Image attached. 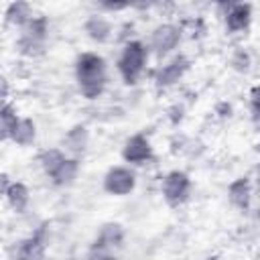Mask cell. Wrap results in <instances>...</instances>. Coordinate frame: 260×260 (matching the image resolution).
Masks as SVG:
<instances>
[{
    "label": "cell",
    "instance_id": "obj_1",
    "mask_svg": "<svg viewBox=\"0 0 260 260\" xmlns=\"http://www.w3.org/2000/svg\"><path fill=\"white\" fill-rule=\"evenodd\" d=\"M75 81L85 100H98L108 85V61L95 51H83L75 59Z\"/></svg>",
    "mask_w": 260,
    "mask_h": 260
},
{
    "label": "cell",
    "instance_id": "obj_2",
    "mask_svg": "<svg viewBox=\"0 0 260 260\" xmlns=\"http://www.w3.org/2000/svg\"><path fill=\"white\" fill-rule=\"evenodd\" d=\"M148 59H150V53H148V47L144 41L130 39V41L122 43L120 55L116 59V69H118L122 81L128 85L138 83L140 77L146 73Z\"/></svg>",
    "mask_w": 260,
    "mask_h": 260
},
{
    "label": "cell",
    "instance_id": "obj_3",
    "mask_svg": "<svg viewBox=\"0 0 260 260\" xmlns=\"http://www.w3.org/2000/svg\"><path fill=\"white\" fill-rule=\"evenodd\" d=\"M181 41H183V26L181 24H177V22H158L150 30L146 47H148L150 55H154L158 59H167L177 51Z\"/></svg>",
    "mask_w": 260,
    "mask_h": 260
},
{
    "label": "cell",
    "instance_id": "obj_4",
    "mask_svg": "<svg viewBox=\"0 0 260 260\" xmlns=\"http://www.w3.org/2000/svg\"><path fill=\"white\" fill-rule=\"evenodd\" d=\"M49 35V22L45 16L35 14L22 28H20V37H18V51L26 57H35L39 53H43L45 47V39Z\"/></svg>",
    "mask_w": 260,
    "mask_h": 260
},
{
    "label": "cell",
    "instance_id": "obj_5",
    "mask_svg": "<svg viewBox=\"0 0 260 260\" xmlns=\"http://www.w3.org/2000/svg\"><path fill=\"white\" fill-rule=\"evenodd\" d=\"M191 189H193V183L185 171L175 169V171H169L160 179V195L171 207L183 205L191 197Z\"/></svg>",
    "mask_w": 260,
    "mask_h": 260
},
{
    "label": "cell",
    "instance_id": "obj_6",
    "mask_svg": "<svg viewBox=\"0 0 260 260\" xmlns=\"http://www.w3.org/2000/svg\"><path fill=\"white\" fill-rule=\"evenodd\" d=\"M102 187L108 195L114 197H126L136 189V173L128 165H116L110 167L104 175Z\"/></svg>",
    "mask_w": 260,
    "mask_h": 260
},
{
    "label": "cell",
    "instance_id": "obj_7",
    "mask_svg": "<svg viewBox=\"0 0 260 260\" xmlns=\"http://www.w3.org/2000/svg\"><path fill=\"white\" fill-rule=\"evenodd\" d=\"M189 69V59L183 53H173L158 67L152 69V81L156 87H171L179 83Z\"/></svg>",
    "mask_w": 260,
    "mask_h": 260
},
{
    "label": "cell",
    "instance_id": "obj_8",
    "mask_svg": "<svg viewBox=\"0 0 260 260\" xmlns=\"http://www.w3.org/2000/svg\"><path fill=\"white\" fill-rule=\"evenodd\" d=\"M120 154H122V160L128 167H140V165H146L152 158V144H150L148 136L132 134L124 140Z\"/></svg>",
    "mask_w": 260,
    "mask_h": 260
},
{
    "label": "cell",
    "instance_id": "obj_9",
    "mask_svg": "<svg viewBox=\"0 0 260 260\" xmlns=\"http://www.w3.org/2000/svg\"><path fill=\"white\" fill-rule=\"evenodd\" d=\"M8 260H47V240L35 232L32 236L14 242L8 250Z\"/></svg>",
    "mask_w": 260,
    "mask_h": 260
},
{
    "label": "cell",
    "instance_id": "obj_10",
    "mask_svg": "<svg viewBox=\"0 0 260 260\" xmlns=\"http://www.w3.org/2000/svg\"><path fill=\"white\" fill-rule=\"evenodd\" d=\"M252 4L250 2H232L223 14V24L230 35H240L252 24Z\"/></svg>",
    "mask_w": 260,
    "mask_h": 260
},
{
    "label": "cell",
    "instance_id": "obj_11",
    "mask_svg": "<svg viewBox=\"0 0 260 260\" xmlns=\"http://www.w3.org/2000/svg\"><path fill=\"white\" fill-rule=\"evenodd\" d=\"M228 201L232 207L240 209V211H248L254 199V185L250 181V177H238L228 185Z\"/></svg>",
    "mask_w": 260,
    "mask_h": 260
},
{
    "label": "cell",
    "instance_id": "obj_12",
    "mask_svg": "<svg viewBox=\"0 0 260 260\" xmlns=\"http://www.w3.org/2000/svg\"><path fill=\"white\" fill-rule=\"evenodd\" d=\"M87 144H89V130L87 126L83 124H75L73 128H69L61 140V150L67 154V156H73V158H79L85 150H87Z\"/></svg>",
    "mask_w": 260,
    "mask_h": 260
},
{
    "label": "cell",
    "instance_id": "obj_13",
    "mask_svg": "<svg viewBox=\"0 0 260 260\" xmlns=\"http://www.w3.org/2000/svg\"><path fill=\"white\" fill-rule=\"evenodd\" d=\"M83 32L87 35V39H91L93 43H108L114 37V24L110 22V18L102 12L98 14H89V18L83 22Z\"/></svg>",
    "mask_w": 260,
    "mask_h": 260
},
{
    "label": "cell",
    "instance_id": "obj_14",
    "mask_svg": "<svg viewBox=\"0 0 260 260\" xmlns=\"http://www.w3.org/2000/svg\"><path fill=\"white\" fill-rule=\"evenodd\" d=\"M124 238H126L124 228H122L120 223H116V221H108V223H104V225L100 228V232H98L93 244L100 246V248H104V250L114 252V250H118V248L124 244Z\"/></svg>",
    "mask_w": 260,
    "mask_h": 260
},
{
    "label": "cell",
    "instance_id": "obj_15",
    "mask_svg": "<svg viewBox=\"0 0 260 260\" xmlns=\"http://www.w3.org/2000/svg\"><path fill=\"white\" fill-rule=\"evenodd\" d=\"M4 201L14 213H22L30 205V189L22 181H12L4 195Z\"/></svg>",
    "mask_w": 260,
    "mask_h": 260
},
{
    "label": "cell",
    "instance_id": "obj_16",
    "mask_svg": "<svg viewBox=\"0 0 260 260\" xmlns=\"http://www.w3.org/2000/svg\"><path fill=\"white\" fill-rule=\"evenodd\" d=\"M35 16V8L28 2H10L4 8V22L12 28H22Z\"/></svg>",
    "mask_w": 260,
    "mask_h": 260
},
{
    "label": "cell",
    "instance_id": "obj_17",
    "mask_svg": "<svg viewBox=\"0 0 260 260\" xmlns=\"http://www.w3.org/2000/svg\"><path fill=\"white\" fill-rule=\"evenodd\" d=\"M79 171H81L79 158L67 156V158L59 165V169H57L49 179H51V183H53L55 187H69V185H73V183L77 181Z\"/></svg>",
    "mask_w": 260,
    "mask_h": 260
},
{
    "label": "cell",
    "instance_id": "obj_18",
    "mask_svg": "<svg viewBox=\"0 0 260 260\" xmlns=\"http://www.w3.org/2000/svg\"><path fill=\"white\" fill-rule=\"evenodd\" d=\"M37 140V122L32 118H26V116H20L14 130H12V136H10V142H14L16 146H32Z\"/></svg>",
    "mask_w": 260,
    "mask_h": 260
},
{
    "label": "cell",
    "instance_id": "obj_19",
    "mask_svg": "<svg viewBox=\"0 0 260 260\" xmlns=\"http://www.w3.org/2000/svg\"><path fill=\"white\" fill-rule=\"evenodd\" d=\"M18 112L10 102L0 104V142H8L12 136V130L18 122Z\"/></svg>",
    "mask_w": 260,
    "mask_h": 260
},
{
    "label": "cell",
    "instance_id": "obj_20",
    "mask_svg": "<svg viewBox=\"0 0 260 260\" xmlns=\"http://www.w3.org/2000/svg\"><path fill=\"white\" fill-rule=\"evenodd\" d=\"M67 158V154L61 150V148H45V150H41L39 152V167H41V171L47 175V177H51L57 169H59V165L63 162Z\"/></svg>",
    "mask_w": 260,
    "mask_h": 260
},
{
    "label": "cell",
    "instance_id": "obj_21",
    "mask_svg": "<svg viewBox=\"0 0 260 260\" xmlns=\"http://www.w3.org/2000/svg\"><path fill=\"white\" fill-rule=\"evenodd\" d=\"M230 67H232L234 71H238V73L250 71V67H252V55H250L246 49L238 47V49L230 55Z\"/></svg>",
    "mask_w": 260,
    "mask_h": 260
},
{
    "label": "cell",
    "instance_id": "obj_22",
    "mask_svg": "<svg viewBox=\"0 0 260 260\" xmlns=\"http://www.w3.org/2000/svg\"><path fill=\"white\" fill-rule=\"evenodd\" d=\"M248 110H250V118L254 124H258V116H260V95H258V85H252L250 95H248Z\"/></svg>",
    "mask_w": 260,
    "mask_h": 260
},
{
    "label": "cell",
    "instance_id": "obj_23",
    "mask_svg": "<svg viewBox=\"0 0 260 260\" xmlns=\"http://www.w3.org/2000/svg\"><path fill=\"white\" fill-rule=\"evenodd\" d=\"M114 256H116L114 252L104 250V248H100V246H95V244H91L89 250L85 252V260H112Z\"/></svg>",
    "mask_w": 260,
    "mask_h": 260
},
{
    "label": "cell",
    "instance_id": "obj_24",
    "mask_svg": "<svg viewBox=\"0 0 260 260\" xmlns=\"http://www.w3.org/2000/svg\"><path fill=\"white\" fill-rule=\"evenodd\" d=\"M130 8V4L128 2H100L98 4V10L102 12V14H116V12H122V10H128Z\"/></svg>",
    "mask_w": 260,
    "mask_h": 260
},
{
    "label": "cell",
    "instance_id": "obj_25",
    "mask_svg": "<svg viewBox=\"0 0 260 260\" xmlns=\"http://www.w3.org/2000/svg\"><path fill=\"white\" fill-rule=\"evenodd\" d=\"M10 183H12L10 175H8V173H0V199H4V195H6L8 187H10Z\"/></svg>",
    "mask_w": 260,
    "mask_h": 260
},
{
    "label": "cell",
    "instance_id": "obj_26",
    "mask_svg": "<svg viewBox=\"0 0 260 260\" xmlns=\"http://www.w3.org/2000/svg\"><path fill=\"white\" fill-rule=\"evenodd\" d=\"M215 112H217V116H221V118H230V116H232V106H230L228 102H221V104L215 106Z\"/></svg>",
    "mask_w": 260,
    "mask_h": 260
},
{
    "label": "cell",
    "instance_id": "obj_27",
    "mask_svg": "<svg viewBox=\"0 0 260 260\" xmlns=\"http://www.w3.org/2000/svg\"><path fill=\"white\" fill-rule=\"evenodd\" d=\"M112 260H120V258H118V256H114V258H112Z\"/></svg>",
    "mask_w": 260,
    "mask_h": 260
},
{
    "label": "cell",
    "instance_id": "obj_28",
    "mask_svg": "<svg viewBox=\"0 0 260 260\" xmlns=\"http://www.w3.org/2000/svg\"><path fill=\"white\" fill-rule=\"evenodd\" d=\"M0 104H2V102H0Z\"/></svg>",
    "mask_w": 260,
    "mask_h": 260
}]
</instances>
